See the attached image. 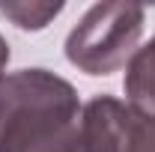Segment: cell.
<instances>
[{
	"label": "cell",
	"mask_w": 155,
	"mask_h": 152,
	"mask_svg": "<svg viewBox=\"0 0 155 152\" xmlns=\"http://www.w3.org/2000/svg\"><path fill=\"white\" fill-rule=\"evenodd\" d=\"M81 116L75 87L48 69L0 78V152H87Z\"/></svg>",
	"instance_id": "cell-1"
},
{
	"label": "cell",
	"mask_w": 155,
	"mask_h": 152,
	"mask_svg": "<svg viewBox=\"0 0 155 152\" xmlns=\"http://www.w3.org/2000/svg\"><path fill=\"white\" fill-rule=\"evenodd\" d=\"M143 6L125 0L96 3L66 36V60L84 75H114L128 66L143 36Z\"/></svg>",
	"instance_id": "cell-2"
},
{
	"label": "cell",
	"mask_w": 155,
	"mask_h": 152,
	"mask_svg": "<svg viewBox=\"0 0 155 152\" xmlns=\"http://www.w3.org/2000/svg\"><path fill=\"white\" fill-rule=\"evenodd\" d=\"M81 119L87 152H155V116L137 114L128 101L96 95Z\"/></svg>",
	"instance_id": "cell-3"
},
{
	"label": "cell",
	"mask_w": 155,
	"mask_h": 152,
	"mask_svg": "<svg viewBox=\"0 0 155 152\" xmlns=\"http://www.w3.org/2000/svg\"><path fill=\"white\" fill-rule=\"evenodd\" d=\"M125 95L137 114L155 116V36L125 66Z\"/></svg>",
	"instance_id": "cell-4"
},
{
	"label": "cell",
	"mask_w": 155,
	"mask_h": 152,
	"mask_svg": "<svg viewBox=\"0 0 155 152\" xmlns=\"http://www.w3.org/2000/svg\"><path fill=\"white\" fill-rule=\"evenodd\" d=\"M60 12V0H0V15L18 30H45Z\"/></svg>",
	"instance_id": "cell-5"
},
{
	"label": "cell",
	"mask_w": 155,
	"mask_h": 152,
	"mask_svg": "<svg viewBox=\"0 0 155 152\" xmlns=\"http://www.w3.org/2000/svg\"><path fill=\"white\" fill-rule=\"evenodd\" d=\"M6 63H9V42L0 36V78H3V69H6Z\"/></svg>",
	"instance_id": "cell-6"
}]
</instances>
